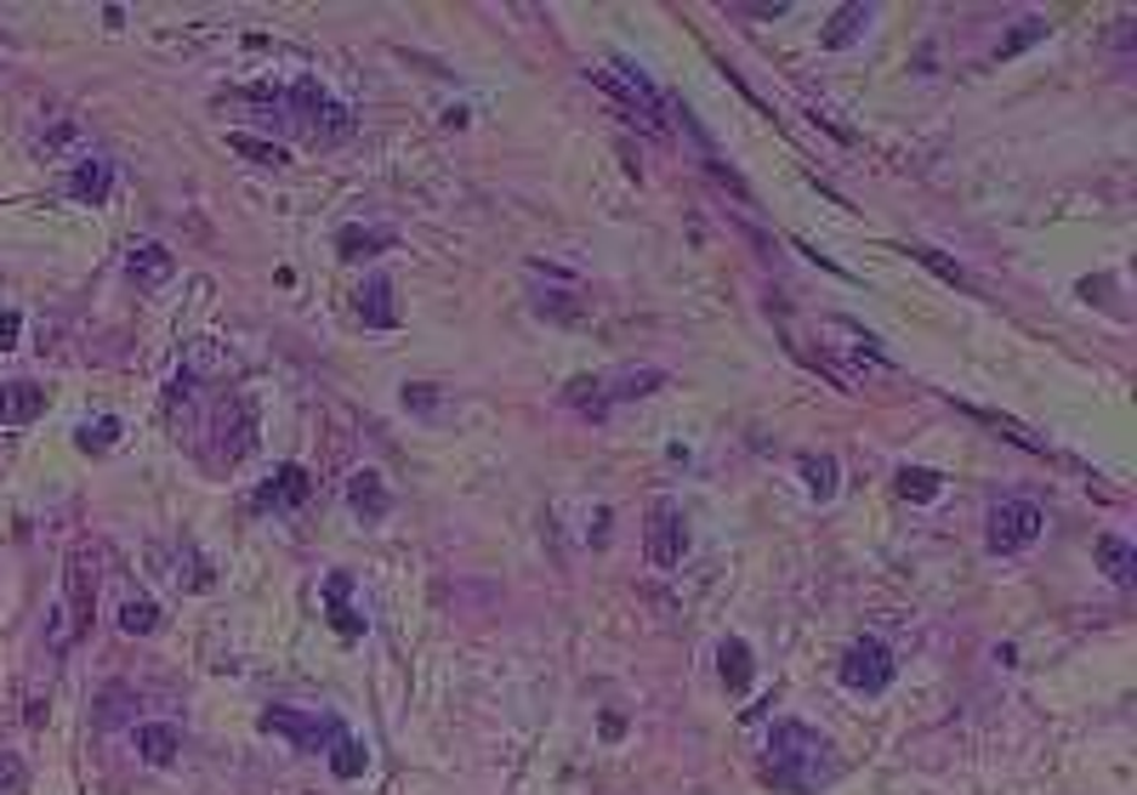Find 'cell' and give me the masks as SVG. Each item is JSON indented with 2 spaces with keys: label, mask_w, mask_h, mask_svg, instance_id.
Segmentation results:
<instances>
[{
  "label": "cell",
  "mask_w": 1137,
  "mask_h": 795,
  "mask_svg": "<svg viewBox=\"0 0 1137 795\" xmlns=\"http://www.w3.org/2000/svg\"><path fill=\"white\" fill-rule=\"evenodd\" d=\"M836 773H842V767H836V756H830V738L814 733L808 722H779L768 733V778H774V789L814 795Z\"/></svg>",
  "instance_id": "cell-1"
},
{
  "label": "cell",
  "mask_w": 1137,
  "mask_h": 795,
  "mask_svg": "<svg viewBox=\"0 0 1137 795\" xmlns=\"http://www.w3.org/2000/svg\"><path fill=\"white\" fill-rule=\"evenodd\" d=\"M586 74L598 80V85H604L609 97H620V103H626L631 114H642V120H649V131H660V120L671 114V103L660 97V85H655L649 74H642L637 63H626V58H615L609 69H586Z\"/></svg>",
  "instance_id": "cell-2"
},
{
  "label": "cell",
  "mask_w": 1137,
  "mask_h": 795,
  "mask_svg": "<svg viewBox=\"0 0 1137 795\" xmlns=\"http://www.w3.org/2000/svg\"><path fill=\"white\" fill-rule=\"evenodd\" d=\"M1047 529V512L1035 506V501H1001L990 506V552H1024V545H1035Z\"/></svg>",
  "instance_id": "cell-3"
},
{
  "label": "cell",
  "mask_w": 1137,
  "mask_h": 795,
  "mask_svg": "<svg viewBox=\"0 0 1137 795\" xmlns=\"http://www.w3.org/2000/svg\"><path fill=\"white\" fill-rule=\"evenodd\" d=\"M262 733L290 738L296 751H325V744H336V738H341V722H336V716H319V711H290V705H273V711H262Z\"/></svg>",
  "instance_id": "cell-4"
},
{
  "label": "cell",
  "mask_w": 1137,
  "mask_h": 795,
  "mask_svg": "<svg viewBox=\"0 0 1137 795\" xmlns=\"http://www.w3.org/2000/svg\"><path fill=\"white\" fill-rule=\"evenodd\" d=\"M836 676H842L854 693H881L887 682H894V654H887V642L859 636L854 648L842 654V665H836Z\"/></svg>",
  "instance_id": "cell-5"
},
{
  "label": "cell",
  "mask_w": 1137,
  "mask_h": 795,
  "mask_svg": "<svg viewBox=\"0 0 1137 795\" xmlns=\"http://www.w3.org/2000/svg\"><path fill=\"white\" fill-rule=\"evenodd\" d=\"M682 552H688L682 506H677V501H655V512H649V563H655V568H677Z\"/></svg>",
  "instance_id": "cell-6"
},
{
  "label": "cell",
  "mask_w": 1137,
  "mask_h": 795,
  "mask_svg": "<svg viewBox=\"0 0 1137 795\" xmlns=\"http://www.w3.org/2000/svg\"><path fill=\"white\" fill-rule=\"evenodd\" d=\"M40 410H46V386H34V381L0 386V426H29Z\"/></svg>",
  "instance_id": "cell-7"
},
{
  "label": "cell",
  "mask_w": 1137,
  "mask_h": 795,
  "mask_svg": "<svg viewBox=\"0 0 1137 795\" xmlns=\"http://www.w3.org/2000/svg\"><path fill=\"white\" fill-rule=\"evenodd\" d=\"M69 193L80 199V205H103V199L114 193V165L109 160H80L69 171Z\"/></svg>",
  "instance_id": "cell-8"
},
{
  "label": "cell",
  "mask_w": 1137,
  "mask_h": 795,
  "mask_svg": "<svg viewBox=\"0 0 1137 795\" xmlns=\"http://www.w3.org/2000/svg\"><path fill=\"white\" fill-rule=\"evenodd\" d=\"M308 489H313V483H308V472L290 461V466H279V472H273V483H262V489H257V506H302V501H308Z\"/></svg>",
  "instance_id": "cell-9"
},
{
  "label": "cell",
  "mask_w": 1137,
  "mask_h": 795,
  "mask_svg": "<svg viewBox=\"0 0 1137 795\" xmlns=\"http://www.w3.org/2000/svg\"><path fill=\"white\" fill-rule=\"evenodd\" d=\"M171 268H177V262H171V251H166V244H154V239H148V244H137V251L126 256V273H131V279H137L142 290L166 284V279H171Z\"/></svg>",
  "instance_id": "cell-10"
},
{
  "label": "cell",
  "mask_w": 1137,
  "mask_h": 795,
  "mask_svg": "<svg viewBox=\"0 0 1137 795\" xmlns=\"http://www.w3.org/2000/svg\"><path fill=\"white\" fill-rule=\"evenodd\" d=\"M359 319L370 324V330H392L399 324V308H392V279H365V290H359Z\"/></svg>",
  "instance_id": "cell-11"
},
{
  "label": "cell",
  "mask_w": 1137,
  "mask_h": 795,
  "mask_svg": "<svg viewBox=\"0 0 1137 795\" xmlns=\"http://www.w3.org/2000/svg\"><path fill=\"white\" fill-rule=\"evenodd\" d=\"M69 603H74V631H91V603H97V574L86 552L69 557Z\"/></svg>",
  "instance_id": "cell-12"
},
{
  "label": "cell",
  "mask_w": 1137,
  "mask_h": 795,
  "mask_svg": "<svg viewBox=\"0 0 1137 795\" xmlns=\"http://www.w3.org/2000/svg\"><path fill=\"white\" fill-rule=\"evenodd\" d=\"M348 501H353V512H359V517H370V523L392 512V494H387L381 472H353V483H348Z\"/></svg>",
  "instance_id": "cell-13"
},
{
  "label": "cell",
  "mask_w": 1137,
  "mask_h": 795,
  "mask_svg": "<svg viewBox=\"0 0 1137 795\" xmlns=\"http://www.w3.org/2000/svg\"><path fill=\"white\" fill-rule=\"evenodd\" d=\"M137 751H142V762L166 767V762H177L182 738H177V727H166V722H142V727H137Z\"/></svg>",
  "instance_id": "cell-14"
},
{
  "label": "cell",
  "mask_w": 1137,
  "mask_h": 795,
  "mask_svg": "<svg viewBox=\"0 0 1137 795\" xmlns=\"http://www.w3.org/2000/svg\"><path fill=\"white\" fill-rule=\"evenodd\" d=\"M1098 563H1104V574L1115 580V585H1131L1137 580V552L1120 540V534H1098Z\"/></svg>",
  "instance_id": "cell-15"
},
{
  "label": "cell",
  "mask_w": 1137,
  "mask_h": 795,
  "mask_svg": "<svg viewBox=\"0 0 1137 795\" xmlns=\"http://www.w3.org/2000/svg\"><path fill=\"white\" fill-rule=\"evenodd\" d=\"M348 585H353L348 574H330V580H325V596H330V620H336V631H341V636H359L365 620L348 608Z\"/></svg>",
  "instance_id": "cell-16"
},
{
  "label": "cell",
  "mask_w": 1137,
  "mask_h": 795,
  "mask_svg": "<svg viewBox=\"0 0 1137 795\" xmlns=\"http://www.w3.org/2000/svg\"><path fill=\"white\" fill-rule=\"evenodd\" d=\"M717 660H722V682H728L734 693H746V687H751V648H746L739 636L722 642V654H717Z\"/></svg>",
  "instance_id": "cell-17"
},
{
  "label": "cell",
  "mask_w": 1137,
  "mask_h": 795,
  "mask_svg": "<svg viewBox=\"0 0 1137 795\" xmlns=\"http://www.w3.org/2000/svg\"><path fill=\"white\" fill-rule=\"evenodd\" d=\"M865 23H870V7H842V12H836V23H830L819 40L836 52V46H854V40L865 34Z\"/></svg>",
  "instance_id": "cell-18"
},
{
  "label": "cell",
  "mask_w": 1137,
  "mask_h": 795,
  "mask_svg": "<svg viewBox=\"0 0 1137 795\" xmlns=\"http://www.w3.org/2000/svg\"><path fill=\"white\" fill-rule=\"evenodd\" d=\"M802 477L814 501H830L836 494V455H802Z\"/></svg>",
  "instance_id": "cell-19"
},
{
  "label": "cell",
  "mask_w": 1137,
  "mask_h": 795,
  "mask_svg": "<svg viewBox=\"0 0 1137 795\" xmlns=\"http://www.w3.org/2000/svg\"><path fill=\"white\" fill-rule=\"evenodd\" d=\"M330 773H336V778H359V773H365V744L341 733L336 751H330Z\"/></svg>",
  "instance_id": "cell-20"
},
{
  "label": "cell",
  "mask_w": 1137,
  "mask_h": 795,
  "mask_svg": "<svg viewBox=\"0 0 1137 795\" xmlns=\"http://www.w3.org/2000/svg\"><path fill=\"white\" fill-rule=\"evenodd\" d=\"M154 625H160V608L148 603V596H131V603L120 608V631H126V636H148Z\"/></svg>",
  "instance_id": "cell-21"
},
{
  "label": "cell",
  "mask_w": 1137,
  "mask_h": 795,
  "mask_svg": "<svg viewBox=\"0 0 1137 795\" xmlns=\"http://www.w3.org/2000/svg\"><path fill=\"white\" fill-rule=\"evenodd\" d=\"M910 256H916L921 268H932V273L945 279V284H956V290H973V279H967V273H961L956 262H945V256H938V251H927V244H910Z\"/></svg>",
  "instance_id": "cell-22"
},
{
  "label": "cell",
  "mask_w": 1137,
  "mask_h": 795,
  "mask_svg": "<svg viewBox=\"0 0 1137 795\" xmlns=\"http://www.w3.org/2000/svg\"><path fill=\"white\" fill-rule=\"evenodd\" d=\"M114 443H120V421H114V415L80 426V450H86V455H91V450H114Z\"/></svg>",
  "instance_id": "cell-23"
},
{
  "label": "cell",
  "mask_w": 1137,
  "mask_h": 795,
  "mask_svg": "<svg viewBox=\"0 0 1137 795\" xmlns=\"http://www.w3.org/2000/svg\"><path fill=\"white\" fill-rule=\"evenodd\" d=\"M899 494H905V501H932V494H938V472L905 466V472H899Z\"/></svg>",
  "instance_id": "cell-24"
},
{
  "label": "cell",
  "mask_w": 1137,
  "mask_h": 795,
  "mask_svg": "<svg viewBox=\"0 0 1137 795\" xmlns=\"http://www.w3.org/2000/svg\"><path fill=\"white\" fill-rule=\"evenodd\" d=\"M336 244H341V256H353V262H359V256H376V251H381L387 233H359V228H348Z\"/></svg>",
  "instance_id": "cell-25"
},
{
  "label": "cell",
  "mask_w": 1137,
  "mask_h": 795,
  "mask_svg": "<svg viewBox=\"0 0 1137 795\" xmlns=\"http://www.w3.org/2000/svg\"><path fill=\"white\" fill-rule=\"evenodd\" d=\"M239 154H251L257 165H285V148H273V142H257V137H228Z\"/></svg>",
  "instance_id": "cell-26"
},
{
  "label": "cell",
  "mask_w": 1137,
  "mask_h": 795,
  "mask_svg": "<svg viewBox=\"0 0 1137 795\" xmlns=\"http://www.w3.org/2000/svg\"><path fill=\"white\" fill-rule=\"evenodd\" d=\"M18 335H23V313H12V308H7V313H0V353H12Z\"/></svg>",
  "instance_id": "cell-27"
},
{
  "label": "cell",
  "mask_w": 1137,
  "mask_h": 795,
  "mask_svg": "<svg viewBox=\"0 0 1137 795\" xmlns=\"http://www.w3.org/2000/svg\"><path fill=\"white\" fill-rule=\"evenodd\" d=\"M1041 34H1047V23H1035V18H1029V23H1024V29H1018V34H1013V40L1001 46V58H1013L1018 46H1029V40H1041Z\"/></svg>",
  "instance_id": "cell-28"
},
{
  "label": "cell",
  "mask_w": 1137,
  "mask_h": 795,
  "mask_svg": "<svg viewBox=\"0 0 1137 795\" xmlns=\"http://www.w3.org/2000/svg\"><path fill=\"white\" fill-rule=\"evenodd\" d=\"M0 784L18 795V789H23V767H18V762H0Z\"/></svg>",
  "instance_id": "cell-29"
}]
</instances>
